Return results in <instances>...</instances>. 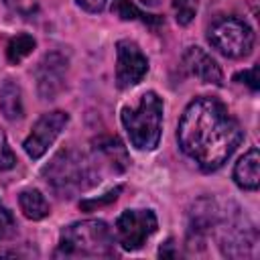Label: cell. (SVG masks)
<instances>
[{
  "label": "cell",
  "mask_w": 260,
  "mask_h": 260,
  "mask_svg": "<svg viewBox=\"0 0 260 260\" xmlns=\"http://www.w3.org/2000/svg\"><path fill=\"white\" fill-rule=\"evenodd\" d=\"M183 67L203 83H211V85L223 83V73L217 61L201 47H187V51L183 53Z\"/></svg>",
  "instance_id": "obj_12"
},
{
  "label": "cell",
  "mask_w": 260,
  "mask_h": 260,
  "mask_svg": "<svg viewBox=\"0 0 260 260\" xmlns=\"http://www.w3.org/2000/svg\"><path fill=\"white\" fill-rule=\"evenodd\" d=\"M18 205L26 219L41 221L51 213V207L45 199V195L39 189H24L18 193Z\"/></svg>",
  "instance_id": "obj_16"
},
{
  "label": "cell",
  "mask_w": 260,
  "mask_h": 260,
  "mask_svg": "<svg viewBox=\"0 0 260 260\" xmlns=\"http://www.w3.org/2000/svg\"><path fill=\"white\" fill-rule=\"evenodd\" d=\"M116 236L104 219H83L65 225L59 234L55 258H112Z\"/></svg>",
  "instance_id": "obj_3"
},
{
  "label": "cell",
  "mask_w": 260,
  "mask_h": 260,
  "mask_svg": "<svg viewBox=\"0 0 260 260\" xmlns=\"http://www.w3.org/2000/svg\"><path fill=\"white\" fill-rule=\"evenodd\" d=\"M158 221L152 209H126L114 223L116 242L124 250H138L156 232Z\"/></svg>",
  "instance_id": "obj_7"
},
{
  "label": "cell",
  "mask_w": 260,
  "mask_h": 260,
  "mask_svg": "<svg viewBox=\"0 0 260 260\" xmlns=\"http://www.w3.org/2000/svg\"><path fill=\"white\" fill-rule=\"evenodd\" d=\"M209 45L228 59H244L254 49L252 26L238 16H223L207 28Z\"/></svg>",
  "instance_id": "obj_6"
},
{
  "label": "cell",
  "mask_w": 260,
  "mask_h": 260,
  "mask_svg": "<svg viewBox=\"0 0 260 260\" xmlns=\"http://www.w3.org/2000/svg\"><path fill=\"white\" fill-rule=\"evenodd\" d=\"M100 167L93 156L75 148L59 150L41 171L45 183L59 197L71 199L100 183Z\"/></svg>",
  "instance_id": "obj_2"
},
{
  "label": "cell",
  "mask_w": 260,
  "mask_h": 260,
  "mask_svg": "<svg viewBox=\"0 0 260 260\" xmlns=\"http://www.w3.org/2000/svg\"><path fill=\"white\" fill-rule=\"evenodd\" d=\"M14 165H16V156H14V152L10 150L4 132L0 130V169L6 171V169H12Z\"/></svg>",
  "instance_id": "obj_22"
},
{
  "label": "cell",
  "mask_w": 260,
  "mask_h": 260,
  "mask_svg": "<svg viewBox=\"0 0 260 260\" xmlns=\"http://www.w3.org/2000/svg\"><path fill=\"white\" fill-rule=\"evenodd\" d=\"M112 10L120 16V18H124V20H142V22H160V18H156V16H150V14H144V12H140L130 0H114V6H112Z\"/></svg>",
  "instance_id": "obj_18"
},
{
  "label": "cell",
  "mask_w": 260,
  "mask_h": 260,
  "mask_svg": "<svg viewBox=\"0 0 260 260\" xmlns=\"http://www.w3.org/2000/svg\"><path fill=\"white\" fill-rule=\"evenodd\" d=\"M197 4H199V0H173V10H175L177 22L187 26L197 14Z\"/></svg>",
  "instance_id": "obj_19"
},
{
  "label": "cell",
  "mask_w": 260,
  "mask_h": 260,
  "mask_svg": "<svg viewBox=\"0 0 260 260\" xmlns=\"http://www.w3.org/2000/svg\"><path fill=\"white\" fill-rule=\"evenodd\" d=\"M177 138L181 150L205 173L217 171L240 146L244 132L228 108L209 95H199L185 108Z\"/></svg>",
  "instance_id": "obj_1"
},
{
  "label": "cell",
  "mask_w": 260,
  "mask_h": 260,
  "mask_svg": "<svg viewBox=\"0 0 260 260\" xmlns=\"http://www.w3.org/2000/svg\"><path fill=\"white\" fill-rule=\"evenodd\" d=\"M219 205L211 197L197 199L187 215V248L189 250H203L207 238L215 232L219 219Z\"/></svg>",
  "instance_id": "obj_9"
},
{
  "label": "cell",
  "mask_w": 260,
  "mask_h": 260,
  "mask_svg": "<svg viewBox=\"0 0 260 260\" xmlns=\"http://www.w3.org/2000/svg\"><path fill=\"white\" fill-rule=\"evenodd\" d=\"M67 67L69 61L59 51H51L39 61L35 69V79H37V93L41 100H55L63 91L67 79Z\"/></svg>",
  "instance_id": "obj_11"
},
{
  "label": "cell",
  "mask_w": 260,
  "mask_h": 260,
  "mask_svg": "<svg viewBox=\"0 0 260 260\" xmlns=\"http://www.w3.org/2000/svg\"><path fill=\"white\" fill-rule=\"evenodd\" d=\"M120 193H122V187L118 185L116 189H110L108 193H104V197H98V199H83V201L79 203V207H81V209H85V211H93V209H100V207H104V205H110L112 201H116Z\"/></svg>",
  "instance_id": "obj_20"
},
{
  "label": "cell",
  "mask_w": 260,
  "mask_h": 260,
  "mask_svg": "<svg viewBox=\"0 0 260 260\" xmlns=\"http://www.w3.org/2000/svg\"><path fill=\"white\" fill-rule=\"evenodd\" d=\"M213 234H217V244L225 258H248L256 254V228L238 207H234L232 211H219V219Z\"/></svg>",
  "instance_id": "obj_5"
},
{
  "label": "cell",
  "mask_w": 260,
  "mask_h": 260,
  "mask_svg": "<svg viewBox=\"0 0 260 260\" xmlns=\"http://www.w3.org/2000/svg\"><path fill=\"white\" fill-rule=\"evenodd\" d=\"M165 104L156 91H144L134 106H124L120 112L122 126L138 150H154L160 142Z\"/></svg>",
  "instance_id": "obj_4"
},
{
  "label": "cell",
  "mask_w": 260,
  "mask_h": 260,
  "mask_svg": "<svg viewBox=\"0 0 260 260\" xmlns=\"http://www.w3.org/2000/svg\"><path fill=\"white\" fill-rule=\"evenodd\" d=\"M37 47V41L32 35L28 32H18L16 37H12L6 45V57L12 65H18L22 59H26Z\"/></svg>",
  "instance_id": "obj_17"
},
{
  "label": "cell",
  "mask_w": 260,
  "mask_h": 260,
  "mask_svg": "<svg viewBox=\"0 0 260 260\" xmlns=\"http://www.w3.org/2000/svg\"><path fill=\"white\" fill-rule=\"evenodd\" d=\"M69 124V114L63 110H55V112H47L43 114L30 128L28 136L22 142L24 152L32 158L39 160L49 148L51 144L57 140V136L63 132V128Z\"/></svg>",
  "instance_id": "obj_8"
},
{
  "label": "cell",
  "mask_w": 260,
  "mask_h": 260,
  "mask_svg": "<svg viewBox=\"0 0 260 260\" xmlns=\"http://www.w3.org/2000/svg\"><path fill=\"white\" fill-rule=\"evenodd\" d=\"M85 12H91V14H98V12H102L104 8H106V4H108V0H75Z\"/></svg>",
  "instance_id": "obj_24"
},
{
  "label": "cell",
  "mask_w": 260,
  "mask_h": 260,
  "mask_svg": "<svg viewBox=\"0 0 260 260\" xmlns=\"http://www.w3.org/2000/svg\"><path fill=\"white\" fill-rule=\"evenodd\" d=\"M158 256H160V258H175V256H177V250H175L173 240H167V242L158 248Z\"/></svg>",
  "instance_id": "obj_25"
},
{
  "label": "cell",
  "mask_w": 260,
  "mask_h": 260,
  "mask_svg": "<svg viewBox=\"0 0 260 260\" xmlns=\"http://www.w3.org/2000/svg\"><path fill=\"white\" fill-rule=\"evenodd\" d=\"M234 181L244 191H256L260 185V154L258 148L252 146L234 167Z\"/></svg>",
  "instance_id": "obj_14"
},
{
  "label": "cell",
  "mask_w": 260,
  "mask_h": 260,
  "mask_svg": "<svg viewBox=\"0 0 260 260\" xmlns=\"http://www.w3.org/2000/svg\"><path fill=\"white\" fill-rule=\"evenodd\" d=\"M0 114L8 122H18L24 116L22 89L14 79H4L0 85Z\"/></svg>",
  "instance_id": "obj_15"
},
{
  "label": "cell",
  "mask_w": 260,
  "mask_h": 260,
  "mask_svg": "<svg viewBox=\"0 0 260 260\" xmlns=\"http://www.w3.org/2000/svg\"><path fill=\"white\" fill-rule=\"evenodd\" d=\"M236 81H240V83H246V85H250V89H258V65H252L250 69H246V71H240L236 77H234Z\"/></svg>",
  "instance_id": "obj_23"
},
{
  "label": "cell",
  "mask_w": 260,
  "mask_h": 260,
  "mask_svg": "<svg viewBox=\"0 0 260 260\" xmlns=\"http://www.w3.org/2000/svg\"><path fill=\"white\" fill-rule=\"evenodd\" d=\"M98 167H108L114 173H124L130 167V156L126 152V146L116 136H102L93 140V154Z\"/></svg>",
  "instance_id": "obj_13"
},
{
  "label": "cell",
  "mask_w": 260,
  "mask_h": 260,
  "mask_svg": "<svg viewBox=\"0 0 260 260\" xmlns=\"http://www.w3.org/2000/svg\"><path fill=\"white\" fill-rule=\"evenodd\" d=\"M146 73H148V57L142 53V49L130 39L118 41L116 43V87L130 89L136 83H140Z\"/></svg>",
  "instance_id": "obj_10"
},
{
  "label": "cell",
  "mask_w": 260,
  "mask_h": 260,
  "mask_svg": "<svg viewBox=\"0 0 260 260\" xmlns=\"http://www.w3.org/2000/svg\"><path fill=\"white\" fill-rule=\"evenodd\" d=\"M144 6H158L160 4V0H140Z\"/></svg>",
  "instance_id": "obj_26"
},
{
  "label": "cell",
  "mask_w": 260,
  "mask_h": 260,
  "mask_svg": "<svg viewBox=\"0 0 260 260\" xmlns=\"http://www.w3.org/2000/svg\"><path fill=\"white\" fill-rule=\"evenodd\" d=\"M14 232H16L14 215H12V211H10V209L2 203V199H0V240L10 238Z\"/></svg>",
  "instance_id": "obj_21"
}]
</instances>
